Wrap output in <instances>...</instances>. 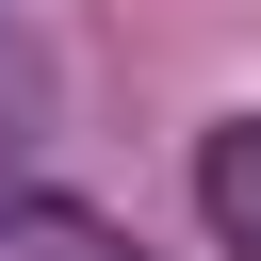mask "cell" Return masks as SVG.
I'll use <instances>...</instances> for the list:
<instances>
[{"mask_svg": "<svg viewBox=\"0 0 261 261\" xmlns=\"http://www.w3.org/2000/svg\"><path fill=\"white\" fill-rule=\"evenodd\" d=\"M196 212H212L228 261H261V114H228V130L196 147Z\"/></svg>", "mask_w": 261, "mask_h": 261, "instance_id": "obj_1", "label": "cell"}, {"mask_svg": "<svg viewBox=\"0 0 261 261\" xmlns=\"http://www.w3.org/2000/svg\"><path fill=\"white\" fill-rule=\"evenodd\" d=\"M0 261H147V245L82 196H0Z\"/></svg>", "mask_w": 261, "mask_h": 261, "instance_id": "obj_2", "label": "cell"}]
</instances>
